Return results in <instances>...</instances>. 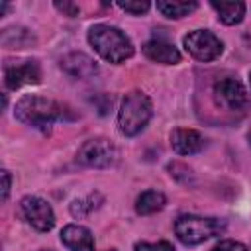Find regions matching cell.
I'll return each instance as SVG.
<instances>
[{"label": "cell", "instance_id": "d4e9b609", "mask_svg": "<svg viewBox=\"0 0 251 251\" xmlns=\"http://www.w3.org/2000/svg\"><path fill=\"white\" fill-rule=\"evenodd\" d=\"M249 82H251V73H249Z\"/></svg>", "mask_w": 251, "mask_h": 251}, {"label": "cell", "instance_id": "8fae6325", "mask_svg": "<svg viewBox=\"0 0 251 251\" xmlns=\"http://www.w3.org/2000/svg\"><path fill=\"white\" fill-rule=\"evenodd\" d=\"M169 139H171L173 151L178 153V155H194V153L202 151L204 143H206L204 137L196 129H184V127L173 129Z\"/></svg>", "mask_w": 251, "mask_h": 251}, {"label": "cell", "instance_id": "277c9868", "mask_svg": "<svg viewBox=\"0 0 251 251\" xmlns=\"http://www.w3.org/2000/svg\"><path fill=\"white\" fill-rule=\"evenodd\" d=\"M226 229V222L220 218H204L194 214H182L175 222V233L184 245H198L210 237L220 235Z\"/></svg>", "mask_w": 251, "mask_h": 251}, {"label": "cell", "instance_id": "7402d4cb", "mask_svg": "<svg viewBox=\"0 0 251 251\" xmlns=\"http://www.w3.org/2000/svg\"><path fill=\"white\" fill-rule=\"evenodd\" d=\"M55 8L61 10L65 16H78V12H80V8L73 2H55Z\"/></svg>", "mask_w": 251, "mask_h": 251}, {"label": "cell", "instance_id": "44dd1931", "mask_svg": "<svg viewBox=\"0 0 251 251\" xmlns=\"http://www.w3.org/2000/svg\"><path fill=\"white\" fill-rule=\"evenodd\" d=\"M212 251H249L247 245H243L241 241H235V239H222Z\"/></svg>", "mask_w": 251, "mask_h": 251}, {"label": "cell", "instance_id": "484cf974", "mask_svg": "<svg viewBox=\"0 0 251 251\" xmlns=\"http://www.w3.org/2000/svg\"><path fill=\"white\" fill-rule=\"evenodd\" d=\"M108 251H116V249H108Z\"/></svg>", "mask_w": 251, "mask_h": 251}, {"label": "cell", "instance_id": "603a6c76", "mask_svg": "<svg viewBox=\"0 0 251 251\" xmlns=\"http://www.w3.org/2000/svg\"><path fill=\"white\" fill-rule=\"evenodd\" d=\"M10 186H12V175L10 171H2V200L6 202L8 200V194H10Z\"/></svg>", "mask_w": 251, "mask_h": 251}, {"label": "cell", "instance_id": "6da1fadb", "mask_svg": "<svg viewBox=\"0 0 251 251\" xmlns=\"http://www.w3.org/2000/svg\"><path fill=\"white\" fill-rule=\"evenodd\" d=\"M63 106L55 102L53 98L39 96V94H24L16 102L14 116L25 126L37 127L41 131H49L51 126L63 118Z\"/></svg>", "mask_w": 251, "mask_h": 251}, {"label": "cell", "instance_id": "30bf717a", "mask_svg": "<svg viewBox=\"0 0 251 251\" xmlns=\"http://www.w3.org/2000/svg\"><path fill=\"white\" fill-rule=\"evenodd\" d=\"M61 69H63L67 75H71V76H75V78H82V80L92 78V76L98 75V65H96V61L90 59V57L84 55V53H69V55H65V57L61 59Z\"/></svg>", "mask_w": 251, "mask_h": 251}, {"label": "cell", "instance_id": "5b68a950", "mask_svg": "<svg viewBox=\"0 0 251 251\" xmlns=\"http://www.w3.org/2000/svg\"><path fill=\"white\" fill-rule=\"evenodd\" d=\"M120 159L118 147L106 137H94L82 143L76 153V163L92 169H108L114 167Z\"/></svg>", "mask_w": 251, "mask_h": 251}, {"label": "cell", "instance_id": "4316f807", "mask_svg": "<svg viewBox=\"0 0 251 251\" xmlns=\"http://www.w3.org/2000/svg\"><path fill=\"white\" fill-rule=\"evenodd\" d=\"M41 251H49V249H41Z\"/></svg>", "mask_w": 251, "mask_h": 251}, {"label": "cell", "instance_id": "9a60e30c", "mask_svg": "<svg viewBox=\"0 0 251 251\" xmlns=\"http://www.w3.org/2000/svg\"><path fill=\"white\" fill-rule=\"evenodd\" d=\"M0 39L6 49H25L35 43V35L25 27H6Z\"/></svg>", "mask_w": 251, "mask_h": 251}, {"label": "cell", "instance_id": "e0dca14e", "mask_svg": "<svg viewBox=\"0 0 251 251\" xmlns=\"http://www.w3.org/2000/svg\"><path fill=\"white\" fill-rule=\"evenodd\" d=\"M198 8L196 2H173V0H159L157 2V10L165 16V18H184L190 12H194Z\"/></svg>", "mask_w": 251, "mask_h": 251}, {"label": "cell", "instance_id": "3957f363", "mask_svg": "<svg viewBox=\"0 0 251 251\" xmlns=\"http://www.w3.org/2000/svg\"><path fill=\"white\" fill-rule=\"evenodd\" d=\"M153 116V102L151 98L141 92L133 90L124 96L120 112H118V127L126 137H133L145 129Z\"/></svg>", "mask_w": 251, "mask_h": 251}, {"label": "cell", "instance_id": "2e32d148", "mask_svg": "<svg viewBox=\"0 0 251 251\" xmlns=\"http://www.w3.org/2000/svg\"><path fill=\"white\" fill-rule=\"evenodd\" d=\"M165 194L159 192V190H145L137 196L135 200V212L141 214V216H149V214H155L159 210L165 208Z\"/></svg>", "mask_w": 251, "mask_h": 251}, {"label": "cell", "instance_id": "7a4b0ae2", "mask_svg": "<svg viewBox=\"0 0 251 251\" xmlns=\"http://www.w3.org/2000/svg\"><path fill=\"white\" fill-rule=\"evenodd\" d=\"M88 43L94 47V51L108 63H124L133 55V43L131 39L120 31L114 25L108 24H94L88 29Z\"/></svg>", "mask_w": 251, "mask_h": 251}, {"label": "cell", "instance_id": "5bb4252c", "mask_svg": "<svg viewBox=\"0 0 251 251\" xmlns=\"http://www.w3.org/2000/svg\"><path fill=\"white\" fill-rule=\"evenodd\" d=\"M210 6L216 10L220 22L226 25H235L245 16V4L243 2H216V0H212Z\"/></svg>", "mask_w": 251, "mask_h": 251}, {"label": "cell", "instance_id": "d6986e66", "mask_svg": "<svg viewBox=\"0 0 251 251\" xmlns=\"http://www.w3.org/2000/svg\"><path fill=\"white\" fill-rule=\"evenodd\" d=\"M118 4V8H122L124 12H129V14H133V16H141V14H145L149 8H151V4L147 2V0H137V2H129V0H120V2H116Z\"/></svg>", "mask_w": 251, "mask_h": 251}, {"label": "cell", "instance_id": "9c48e42d", "mask_svg": "<svg viewBox=\"0 0 251 251\" xmlns=\"http://www.w3.org/2000/svg\"><path fill=\"white\" fill-rule=\"evenodd\" d=\"M41 80V67L33 59L8 61L4 65V84L10 90L22 88L25 84H37Z\"/></svg>", "mask_w": 251, "mask_h": 251}, {"label": "cell", "instance_id": "8992f818", "mask_svg": "<svg viewBox=\"0 0 251 251\" xmlns=\"http://www.w3.org/2000/svg\"><path fill=\"white\" fill-rule=\"evenodd\" d=\"M214 102L226 112L243 114L249 108V94L237 78H222L214 84Z\"/></svg>", "mask_w": 251, "mask_h": 251}, {"label": "cell", "instance_id": "ffe728a7", "mask_svg": "<svg viewBox=\"0 0 251 251\" xmlns=\"http://www.w3.org/2000/svg\"><path fill=\"white\" fill-rule=\"evenodd\" d=\"M135 251H175V247L169 241H157V243L139 241L135 243Z\"/></svg>", "mask_w": 251, "mask_h": 251}, {"label": "cell", "instance_id": "7c38bea8", "mask_svg": "<svg viewBox=\"0 0 251 251\" xmlns=\"http://www.w3.org/2000/svg\"><path fill=\"white\" fill-rule=\"evenodd\" d=\"M61 241L69 251H94L92 231L78 224H69L61 231Z\"/></svg>", "mask_w": 251, "mask_h": 251}, {"label": "cell", "instance_id": "52a82bcc", "mask_svg": "<svg viewBox=\"0 0 251 251\" xmlns=\"http://www.w3.org/2000/svg\"><path fill=\"white\" fill-rule=\"evenodd\" d=\"M182 43H184V49L188 51L190 57H194L196 61H204V63L218 59L224 51L222 41L208 29L190 31L188 35H184Z\"/></svg>", "mask_w": 251, "mask_h": 251}, {"label": "cell", "instance_id": "ba28073f", "mask_svg": "<svg viewBox=\"0 0 251 251\" xmlns=\"http://www.w3.org/2000/svg\"><path fill=\"white\" fill-rule=\"evenodd\" d=\"M22 218L37 231H49L55 226V214L47 200L39 196H24L20 200Z\"/></svg>", "mask_w": 251, "mask_h": 251}, {"label": "cell", "instance_id": "4fadbf2b", "mask_svg": "<svg viewBox=\"0 0 251 251\" xmlns=\"http://www.w3.org/2000/svg\"><path fill=\"white\" fill-rule=\"evenodd\" d=\"M141 49H143V55L153 63H161V65L180 63V51L173 43H167V41H161V39H151Z\"/></svg>", "mask_w": 251, "mask_h": 251}, {"label": "cell", "instance_id": "ac0fdd59", "mask_svg": "<svg viewBox=\"0 0 251 251\" xmlns=\"http://www.w3.org/2000/svg\"><path fill=\"white\" fill-rule=\"evenodd\" d=\"M96 200H102V196L98 194V192H94V194H88L86 198H80V200H75L73 204H71V214L73 216H86V214H90L94 208H98L100 204H96Z\"/></svg>", "mask_w": 251, "mask_h": 251}, {"label": "cell", "instance_id": "cb8c5ba5", "mask_svg": "<svg viewBox=\"0 0 251 251\" xmlns=\"http://www.w3.org/2000/svg\"><path fill=\"white\" fill-rule=\"evenodd\" d=\"M249 143H251V129H249Z\"/></svg>", "mask_w": 251, "mask_h": 251}]
</instances>
